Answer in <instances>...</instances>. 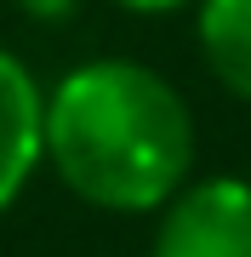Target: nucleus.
<instances>
[{
    "label": "nucleus",
    "instance_id": "39448f33",
    "mask_svg": "<svg viewBox=\"0 0 251 257\" xmlns=\"http://www.w3.org/2000/svg\"><path fill=\"white\" fill-rule=\"evenodd\" d=\"M12 6H18L29 23H46V29H52V23L80 18V6H86V0H12Z\"/></svg>",
    "mask_w": 251,
    "mask_h": 257
},
{
    "label": "nucleus",
    "instance_id": "423d86ee",
    "mask_svg": "<svg viewBox=\"0 0 251 257\" xmlns=\"http://www.w3.org/2000/svg\"><path fill=\"white\" fill-rule=\"evenodd\" d=\"M131 18H171V12H194V0H109Z\"/></svg>",
    "mask_w": 251,
    "mask_h": 257
},
{
    "label": "nucleus",
    "instance_id": "f257e3e1",
    "mask_svg": "<svg viewBox=\"0 0 251 257\" xmlns=\"http://www.w3.org/2000/svg\"><path fill=\"white\" fill-rule=\"evenodd\" d=\"M194 109L137 57H86L46 92V166L92 211L149 217L194 177Z\"/></svg>",
    "mask_w": 251,
    "mask_h": 257
},
{
    "label": "nucleus",
    "instance_id": "7ed1b4c3",
    "mask_svg": "<svg viewBox=\"0 0 251 257\" xmlns=\"http://www.w3.org/2000/svg\"><path fill=\"white\" fill-rule=\"evenodd\" d=\"M46 166V86L12 46H0V217Z\"/></svg>",
    "mask_w": 251,
    "mask_h": 257
},
{
    "label": "nucleus",
    "instance_id": "f03ea898",
    "mask_svg": "<svg viewBox=\"0 0 251 257\" xmlns=\"http://www.w3.org/2000/svg\"><path fill=\"white\" fill-rule=\"evenodd\" d=\"M154 217L160 229L149 257H251V177H188Z\"/></svg>",
    "mask_w": 251,
    "mask_h": 257
},
{
    "label": "nucleus",
    "instance_id": "20e7f679",
    "mask_svg": "<svg viewBox=\"0 0 251 257\" xmlns=\"http://www.w3.org/2000/svg\"><path fill=\"white\" fill-rule=\"evenodd\" d=\"M194 40L217 86L251 103V0H194Z\"/></svg>",
    "mask_w": 251,
    "mask_h": 257
}]
</instances>
